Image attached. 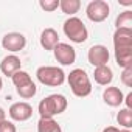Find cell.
<instances>
[{
	"mask_svg": "<svg viewBox=\"0 0 132 132\" xmlns=\"http://www.w3.org/2000/svg\"><path fill=\"white\" fill-rule=\"evenodd\" d=\"M120 5H124V6H130V5H132V0H129V2H124V0H120Z\"/></svg>",
	"mask_w": 132,
	"mask_h": 132,
	"instance_id": "83f0119b",
	"label": "cell"
},
{
	"mask_svg": "<svg viewBox=\"0 0 132 132\" xmlns=\"http://www.w3.org/2000/svg\"><path fill=\"white\" fill-rule=\"evenodd\" d=\"M64 34L67 36L72 42H75V44H82V42H86L87 40V37H89V31H87V27L84 25V22L79 19V17H76V16H73V17H69L67 20L64 22Z\"/></svg>",
	"mask_w": 132,
	"mask_h": 132,
	"instance_id": "277c9868",
	"label": "cell"
},
{
	"mask_svg": "<svg viewBox=\"0 0 132 132\" xmlns=\"http://www.w3.org/2000/svg\"><path fill=\"white\" fill-rule=\"evenodd\" d=\"M27 45V37L22 33H6L2 37V47L8 51H20Z\"/></svg>",
	"mask_w": 132,
	"mask_h": 132,
	"instance_id": "ba28073f",
	"label": "cell"
},
{
	"mask_svg": "<svg viewBox=\"0 0 132 132\" xmlns=\"http://www.w3.org/2000/svg\"><path fill=\"white\" fill-rule=\"evenodd\" d=\"M115 62L118 67L126 69L132 65V47L127 48H115Z\"/></svg>",
	"mask_w": 132,
	"mask_h": 132,
	"instance_id": "9a60e30c",
	"label": "cell"
},
{
	"mask_svg": "<svg viewBox=\"0 0 132 132\" xmlns=\"http://www.w3.org/2000/svg\"><path fill=\"white\" fill-rule=\"evenodd\" d=\"M39 40H40V45H42L44 50L53 51L54 47L59 44V34H57V31L53 30V28H45V30L40 33V39H39Z\"/></svg>",
	"mask_w": 132,
	"mask_h": 132,
	"instance_id": "7c38bea8",
	"label": "cell"
},
{
	"mask_svg": "<svg viewBox=\"0 0 132 132\" xmlns=\"http://www.w3.org/2000/svg\"><path fill=\"white\" fill-rule=\"evenodd\" d=\"M118 132H130L129 129H121V130H118Z\"/></svg>",
	"mask_w": 132,
	"mask_h": 132,
	"instance_id": "f1b7e54d",
	"label": "cell"
},
{
	"mask_svg": "<svg viewBox=\"0 0 132 132\" xmlns=\"http://www.w3.org/2000/svg\"><path fill=\"white\" fill-rule=\"evenodd\" d=\"M0 132H17V129H16V124L13 121L5 120L0 123Z\"/></svg>",
	"mask_w": 132,
	"mask_h": 132,
	"instance_id": "cb8c5ba5",
	"label": "cell"
},
{
	"mask_svg": "<svg viewBox=\"0 0 132 132\" xmlns=\"http://www.w3.org/2000/svg\"><path fill=\"white\" fill-rule=\"evenodd\" d=\"M117 121L120 126H123L124 129H130L132 127V110L130 109H121L117 115Z\"/></svg>",
	"mask_w": 132,
	"mask_h": 132,
	"instance_id": "d6986e66",
	"label": "cell"
},
{
	"mask_svg": "<svg viewBox=\"0 0 132 132\" xmlns=\"http://www.w3.org/2000/svg\"><path fill=\"white\" fill-rule=\"evenodd\" d=\"M93 78H95V82H98L100 86H107L113 79V72H112V69L109 65L96 67L95 72H93Z\"/></svg>",
	"mask_w": 132,
	"mask_h": 132,
	"instance_id": "5bb4252c",
	"label": "cell"
},
{
	"mask_svg": "<svg viewBox=\"0 0 132 132\" xmlns=\"http://www.w3.org/2000/svg\"><path fill=\"white\" fill-rule=\"evenodd\" d=\"M54 57L56 61L61 64V65H72L75 61H76V51L75 48L70 45V44H64V42H59L54 50Z\"/></svg>",
	"mask_w": 132,
	"mask_h": 132,
	"instance_id": "8992f818",
	"label": "cell"
},
{
	"mask_svg": "<svg viewBox=\"0 0 132 132\" xmlns=\"http://www.w3.org/2000/svg\"><path fill=\"white\" fill-rule=\"evenodd\" d=\"M115 27L117 28H126V30H132V11L126 10L123 13H120L115 19Z\"/></svg>",
	"mask_w": 132,
	"mask_h": 132,
	"instance_id": "ac0fdd59",
	"label": "cell"
},
{
	"mask_svg": "<svg viewBox=\"0 0 132 132\" xmlns=\"http://www.w3.org/2000/svg\"><path fill=\"white\" fill-rule=\"evenodd\" d=\"M11 79H13V84L16 86V89H17V87H22V86H25V84H28V82L33 81V79H31V75H30L28 72H23V70L16 72V73L11 76Z\"/></svg>",
	"mask_w": 132,
	"mask_h": 132,
	"instance_id": "44dd1931",
	"label": "cell"
},
{
	"mask_svg": "<svg viewBox=\"0 0 132 132\" xmlns=\"http://www.w3.org/2000/svg\"><path fill=\"white\" fill-rule=\"evenodd\" d=\"M67 98L61 93H53L48 95L47 98H44L39 103L37 112L40 115V118H53L56 115H61L65 109H67Z\"/></svg>",
	"mask_w": 132,
	"mask_h": 132,
	"instance_id": "6da1fadb",
	"label": "cell"
},
{
	"mask_svg": "<svg viewBox=\"0 0 132 132\" xmlns=\"http://www.w3.org/2000/svg\"><path fill=\"white\" fill-rule=\"evenodd\" d=\"M59 8L64 14L73 17L81 8V2L79 0H59Z\"/></svg>",
	"mask_w": 132,
	"mask_h": 132,
	"instance_id": "2e32d148",
	"label": "cell"
},
{
	"mask_svg": "<svg viewBox=\"0 0 132 132\" xmlns=\"http://www.w3.org/2000/svg\"><path fill=\"white\" fill-rule=\"evenodd\" d=\"M8 113H10L11 120H14V121H27L33 115V107L25 101H19V103L11 104Z\"/></svg>",
	"mask_w": 132,
	"mask_h": 132,
	"instance_id": "9c48e42d",
	"label": "cell"
},
{
	"mask_svg": "<svg viewBox=\"0 0 132 132\" xmlns=\"http://www.w3.org/2000/svg\"><path fill=\"white\" fill-rule=\"evenodd\" d=\"M2 87H3V82H2V78H0V90H2Z\"/></svg>",
	"mask_w": 132,
	"mask_h": 132,
	"instance_id": "f546056e",
	"label": "cell"
},
{
	"mask_svg": "<svg viewBox=\"0 0 132 132\" xmlns=\"http://www.w3.org/2000/svg\"><path fill=\"white\" fill-rule=\"evenodd\" d=\"M86 14L89 17V20H92L95 23H100V22H104L109 17L110 6L104 0H92L86 8Z\"/></svg>",
	"mask_w": 132,
	"mask_h": 132,
	"instance_id": "5b68a950",
	"label": "cell"
},
{
	"mask_svg": "<svg viewBox=\"0 0 132 132\" xmlns=\"http://www.w3.org/2000/svg\"><path fill=\"white\" fill-rule=\"evenodd\" d=\"M109 57H110V53L107 50V47L104 45H93L89 48V53H87V59L89 62L93 65V67H103V65H107L109 62Z\"/></svg>",
	"mask_w": 132,
	"mask_h": 132,
	"instance_id": "52a82bcc",
	"label": "cell"
},
{
	"mask_svg": "<svg viewBox=\"0 0 132 132\" xmlns=\"http://www.w3.org/2000/svg\"><path fill=\"white\" fill-rule=\"evenodd\" d=\"M103 100H104V103L107 104V106H110V107H118V106H121L124 101V95H123V92L118 89V87H106L104 89V92H103Z\"/></svg>",
	"mask_w": 132,
	"mask_h": 132,
	"instance_id": "8fae6325",
	"label": "cell"
},
{
	"mask_svg": "<svg viewBox=\"0 0 132 132\" xmlns=\"http://www.w3.org/2000/svg\"><path fill=\"white\" fill-rule=\"evenodd\" d=\"M36 78L44 86L59 87L65 81V73L59 67H53V65H42V67H39L36 70Z\"/></svg>",
	"mask_w": 132,
	"mask_h": 132,
	"instance_id": "3957f363",
	"label": "cell"
},
{
	"mask_svg": "<svg viewBox=\"0 0 132 132\" xmlns=\"http://www.w3.org/2000/svg\"><path fill=\"white\" fill-rule=\"evenodd\" d=\"M113 47L115 48L132 47V30L117 28L115 33H113Z\"/></svg>",
	"mask_w": 132,
	"mask_h": 132,
	"instance_id": "4fadbf2b",
	"label": "cell"
},
{
	"mask_svg": "<svg viewBox=\"0 0 132 132\" xmlns=\"http://www.w3.org/2000/svg\"><path fill=\"white\" fill-rule=\"evenodd\" d=\"M39 6L47 13H53L59 8V0H39Z\"/></svg>",
	"mask_w": 132,
	"mask_h": 132,
	"instance_id": "7402d4cb",
	"label": "cell"
},
{
	"mask_svg": "<svg viewBox=\"0 0 132 132\" xmlns=\"http://www.w3.org/2000/svg\"><path fill=\"white\" fill-rule=\"evenodd\" d=\"M118 130H120V129H118V127H115V126H107L103 132H118Z\"/></svg>",
	"mask_w": 132,
	"mask_h": 132,
	"instance_id": "4316f807",
	"label": "cell"
},
{
	"mask_svg": "<svg viewBox=\"0 0 132 132\" xmlns=\"http://www.w3.org/2000/svg\"><path fill=\"white\" fill-rule=\"evenodd\" d=\"M37 132H62V129L53 118H40L37 123Z\"/></svg>",
	"mask_w": 132,
	"mask_h": 132,
	"instance_id": "e0dca14e",
	"label": "cell"
},
{
	"mask_svg": "<svg viewBox=\"0 0 132 132\" xmlns=\"http://www.w3.org/2000/svg\"><path fill=\"white\" fill-rule=\"evenodd\" d=\"M16 92H17V95H19L20 98H23V100H30V98H33V96L36 95L37 87H36V84L31 81V82H28V84H25V86H22V87H17Z\"/></svg>",
	"mask_w": 132,
	"mask_h": 132,
	"instance_id": "ffe728a7",
	"label": "cell"
},
{
	"mask_svg": "<svg viewBox=\"0 0 132 132\" xmlns=\"http://www.w3.org/2000/svg\"><path fill=\"white\" fill-rule=\"evenodd\" d=\"M20 65H22V62L16 54H8V56H5L2 59V62H0V72H2L5 76L11 78L16 72L20 70Z\"/></svg>",
	"mask_w": 132,
	"mask_h": 132,
	"instance_id": "30bf717a",
	"label": "cell"
},
{
	"mask_svg": "<svg viewBox=\"0 0 132 132\" xmlns=\"http://www.w3.org/2000/svg\"><path fill=\"white\" fill-rule=\"evenodd\" d=\"M121 82H123L126 87H132V65H130V67L123 69V73H121Z\"/></svg>",
	"mask_w": 132,
	"mask_h": 132,
	"instance_id": "603a6c76",
	"label": "cell"
},
{
	"mask_svg": "<svg viewBox=\"0 0 132 132\" xmlns=\"http://www.w3.org/2000/svg\"><path fill=\"white\" fill-rule=\"evenodd\" d=\"M123 101H126V109H130V110H132V92H129V93L124 96Z\"/></svg>",
	"mask_w": 132,
	"mask_h": 132,
	"instance_id": "d4e9b609",
	"label": "cell"
},
{
	"mask_svg": "<svg viewBox=\"0 0 132 132\" xmlns=\"http://www.w3.org/2000/svg\"><path fill=\"white\" fill-rule=\"evenodd\" d=\"M5 120H6V112H5L3 107H0V123L5 121Z\"/></svg>",
	"mask_w": 132,
	"mask_h": 132,
	"instance_id": "484cf974",
	"label": "cell"
},
{
	"mask_svg": "<svg viewBox=\"0 0 132 132\" xmlns=\"http://www.w3.org/2000/svg\"><path fill=\"white\" fill-rule=\"evenodd\" d=\"M67 82L73 92L75 96L78 98H86L92 93V82L86 70L82 69H75L67 75Z\"/></svg>",
	"mask_w": 132,
	"mask_h": 132,
	"instance_id": "7a4b0ae2",
	"label": "cell"
}]
</instances>
